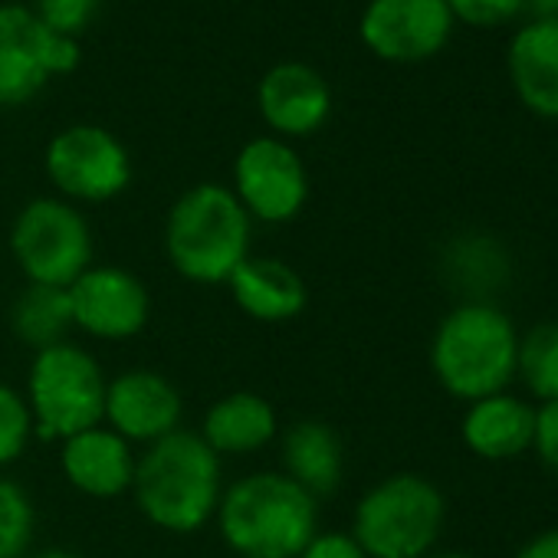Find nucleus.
I'll return each instance as SVG.
<instances>
[{"label": "nucleus", "mask_w": 558, "mask_h": 558, "mask_svg": "<svg viewBox=\"0 0 558 558\" xmlns=\"http://www.w3.org/2000/svg\"><path fill=\"white\" fill-rule=\"evenodd\" d=\"M519 332L512 319L483 300L453 306L430 342V372L457 401L502 395L515 378Z\"/></svg>", "instance_id": "3"}, {"label": "nucleus", "mask_w": 558, "mask_h": 558, "mask_svg": "<svg viewBox=\"0 0 558 558\" xmlns=\"http://www.w3.org/2000/svg\"><path fill=\"white\" fill-rule=\"evenodd\" d=\"M44 168L63 201L106 204L132 184L129 148L102 125L80 122L57 132L47 145Z\"/></svg>", "instance_id": "9"}, {"label": "nucleus", "mask_w": 558, "mask_h": 558, "mask_svg": "<svg viewBox=\"0 0 558 558\" xmlns=\"http://www.w3.org/2000/svg\"><path fill=\"white\" fill-rule=\"evenodd\" d=\"M460 437H463L466 450L480 460H489V463L515 460L525 450H532L535 408L509 391L480 398V401L466 404Z\"/></svg>", "instance_id": "17"}, {"label": "nucleus", "mask_w": 558, "mask_h": 558, "mask_svg": "<svg viewBox=\"0 0 558 558\" xmlns=\"http://www.w3.org/2000/svg\"><path fill=\"white\" fill-rule=\"evenodd\" d=\"M253 220L227 184H194L168 210L165 253L178 276L201 287L227 283L250 256Z\"/></svg>", "instance_id": "4"}, {"label": "nucleus", "mask_w": 558, "mask_h": 558, "mask_svg": "<svg viewBox=\"0 0 558 558\" xmlns=\"http://www.w3.org/2000/svg\"><path fill=\"white\" fill-rule=\"evenodd\" d=\"M34 437V414L21 391L0 385V470L24 457Z\"/></svg>", "instance_id": "24"}, {"label": "nucleus", "mask_w": 558, "mask_h": 558, "mask_svg": "<svg viewBox=\"0 0 558 558\" xmlns=\"http://www.w3.org/2000/svg\"><path fill=\"white\" fill-rule=\"evenodd\" d=\"M11 253L27 283L70 290L93 266V230L63 197H34L11 227Z\"/></svg>", "instance_id": "7"}, {"label": "nucleus", "mask_w": 558, "mask_h": 558, "mask_svg": "<svg viewBox=\"0 0 558 558\" xmlns=\"http://www.w3.org/2000/svg\"><path fill=\"white\" fill-rule=\"evenodd\" d=\"M214 519L236 558H300L319 532V499L283 470H259L220 493Z\"/></svg>", "instance_id": "1"}, {"label": "nucleus", "mask_w": 558, "mask_h": 558, "mask_svg": "<svg viewBox=\"0 0 558 558\" xmlns=\"http://www.w3.org/2000/svg\"><path fill=\"white\" fill-rule=\"evenodd\" d=\"M99 4H102V0H37L34 14H37L50 31H57V34L76 40V34L86 31V27L93 24Z\"/></svg>", "instance_id": "25"}, {"label": "nucleus", "mask_w": 558, "mask_h": 558, "mask_svg": "<svg viewBox=\"0 0 558 558\" xmlns=\"http://www.w3.org/2000/svg\"><path fill=\"white\" fill-rule=\"evenodd\" d=\"M453 21L473 24V27H499L509 24L519 11L522 0H447Z\"/></svg>", "instance_id": "26"}, {"label": "nucleus", "mask_w": 558, "mask_h": 558, "mask_svg": "<svg viewBox=\"0 0 558 558\" xmlns=\"http://www.w3.org/2000/svg\"><path fill=\"white\" fill-rule=\"evenodd\" d=\"M227 290L243 316L253 323L279 326L306 313V279L279 256H246L227 279Z\"/></svg>", "instance_id": "15"}, {"label": "nucleus", "mask_w": 558, "mask_h": 558, "mask_svg": "<svg viewBox=\"0 0 558 558\" xmlns=\"http://www.w3.org/2000/svg\"><path fill=\"white\" fill-rule=\"evenodd\" d=\"M197 434L217 457H250L276 440L279 417L263 395L230 391L207 408Z\"/></svg>", "instance_id": "19"}, {"label": "nucleus", "mask_w": 558, "mask_h": 558, "mask_svg": "<svg viewBox=\"0 0 558 558\" xmlns=\"http://www.w3.org/2000/svg\"><path fill=\"white\" fill-rule=\"evenodd\" d=\"M522 11L532 21H558V0H522Z\"/></svg>", "instance_id": "30"}, {"label": "nucleus", "mask_w": 558, "mask_h": 558, "mask_svg": "<svg viewBox=\"0 0 558 558\" xmlns=\"http://www.w3.org/2000/svg\"><path fill=\"white\" fill-rule=\"evenodd\" d=\"M83 50L73 37L50 31L31 8L0 4V109L31 102L53 76L80 66Z\"/></svg>", "instance_id": "8"}, {"label": "nucleus", "mask_w": 558, "mask_h": 558, "mask_svg": "<svg viewBox=\"0 0 558 558\" xmlns=\"http://www.w3.org/2000/svg\"><path fill=\"white\" fill-rule=\"evenodd\" d=\"M109 378L93 352L73 342L34 352L27 375V404L34 414V434L44 440H66L106 417Z\"/></svg>", "instance_id": "6"}, {"label": "nucleus", "mask_w": 558, "mask_h": 558, "mask_svg": "<svg viewBox=\"0 0 558 558\" xmlns=\"http://www.w3.org/2000/svg\"><path fill=\"white\" fill-rule=\"evenodd\" d=\"M63 476L73 489L93 499H116L132 489L135 453L125 437L109 430L106 424L89 427L63 440L60 450Z\"/></svg>", "instance_id": "16"}, {"label": "nucleus", "mask_w": 558, "mask_h": 558, "mask_svg": "<svg viewBox=\"0 0 558 558\" xmlns=\"http://www.w3.org/2000/svg\"><path fill=\"white\" fill-rule=\"evenodd\" d=\"M181 391L151 368H125L109 378L102 424L129 444H155L181 430Z\"/></svg>", "instance_id": "13"}, {"label": "nucleus", "mask_w": 558, "mask_h": 558, "mask_svg": "<svg viewBox=\"0 0 558 558\" xmlns=\"http://www.w3.org/2000/svg\"><path fill=\"white\" fill-rule=\"evenodd\" d=\"M230 191L250 220L290 223L310 201V171L287 138L259 135L236 151Z\"/></svg>", "instance_id": "10"}, {"label": "nucleus", "mask_w": 558, "mask_h": 558, "mask_svg": "<svg viewBox=\"0 0 558 558\" xmlns=\"http://www.w3.org/2000/svg\"><path fill=\"white\" fill-rule=\"evenodd\" d=\"M37 512L21 483L0 473V558H24L34 542Z\"/></svg>", "instance_id": "23"}, {"label": "nucleus", "mask_w": 558, "mask_h": 558, "mask_svg": "<svg viewBox=\"0 0 558 558\" xmlns=\"http://www.w3.org/2000/svg\"><path fill=\"white\" fill-rule=\"evenodd\" d=\"M279 460H283V473L316 499L332 496L345 473L342 437L316 417L287 427L279 440Z\"/></svg>", "instance_id": "20"}, {"label": "nucleus", "mask_w": 558, "mask_h": 558, "mask_svg": "<svg viewBox=\"0 0 558 558\" xmlns=\"http://www.w3.org/2000/svg\"><path fill=\"white\" fill-rule=\"evenodd\" d=\"M532 450L538 453V460L558 476V401L538 404L535 408V437H532Z\"/></svg>", "instance_id": "27"}, {"label": "nucleus", "mask_w": 558, "mask_h": 558, "mask_svg": "<svg viewBox=\"0 0 558 558\" xmlns=\"http://www.w3.org/2000/svg\"><path fill=\"white\" fill-rule=\"evenodd\" d=\"M70 329H76V326H73V306H70L66 290L27 283L21 290V296L14 300L11 332L31 352H44V349L66 342Z\"/></svg>", "instance_id": "21"}, {"label": "nucleus", "mask_w": 558, "mask_h": 558, "mask_svg": "<svg viewBox=\"0 0 558 558\" xmlns=\"http://www.w3.org/2000/svg\"><path fill=\"white\" fill-rule=\"evenodd\" d=\"M515 375L538 404L558 401V323H538L519 336Z\"/></svg>", "instance_id": "22"}, {"label": "nucleus", "mask_w": 558, "mask_h": 558, "mask_svg": "<svg viewBox=\"0 0 558 558\" xmlns=\"http://www.w3.org/2000/svg\"><path fill=\"white\" fill-rule=\"evenodd\" d=\"M24 558H83L70 548H44V551H34V555H24Z\"/></svg>", "instance_id": "31"}, {"label": "nucleus", "mask_w": 558, "mask_h": 558, "mask_svg": "<svg viewBox=\"0 0 558 558\" xmlns=\"http://www.w3.org/2000/svg\"><path fill=\"white\" fill-rule=\"evenodd\" d=\"M300 558H368L352 532H316Z\"/></svg>", "instance_id": "28"}, {"label": "nucleus", "mask_w": 558, "mask_h": 558, "mask_svg": "<svg viewBox=\"0 0 558 558\" xmlns=\"http://www.w3.org/2000/svg\"><path fill=\"white\" fill-rule=\"evenodd\" d=\"M515 558H558V529H548V532H538L535 538H529Z\"/></svg>", "instance_id": "29"}, {"label": "nucleus", "mask_w": 558, "mask_h": 558, "mask_svg": "<svg viewBox=\"0 0 558 558\" xmlns=\"http://www.w3.org/2000/svg\"><path fill=\"white\" fill-rule=\"evenodd\" d=\"M424 558H476V555H466V551H430Z\"/></svg>", "instance_id": "32"}, {"label": "nucleus", "mask_w": 558, "mask_h": 558, "mask_svg": "<svg viewBox=\"0 0 558 558\" xmlns=\"http://www.w3.org/2000/svg\"><path fill=\"white\" fill-rule=\"evenodd\" d=\"M256 109L276 138H306L332 112V89L310 63H276L256 86Z\"/></svg>", "instance_id": "14"}, {"label": "nucleus", "mask_w": 558, "mask_h": 558, "mask_svg": "<svg viewBox=\"0 0 558 558\" xmlns=\"http://www.w3.org/2000/svg\"><path fill=\"white\" fill-rule=\"evenodd\" d=\"M73 306V326L102 342L135 339L151 316V296L145 283L116 263H93L66 290Z\"/></svg>", "instance_id": "11"}, {"label": "nucleus", "mask_w": 558, "mask_h": 558, "mask_svg": "<svg viewBox=\"0 0 558 558\" xmlns=\"http://www.w3.org/2000/svg\"><path fill=\"white\" fill-rule=\"evenodd\" d=\"M515 96L535 116L558 119V21H529L506 53Z\"/></svg>", "instance_id": "18"}, {"label": "nucleus", "mask_w": 558, "mask_h": 558, "mask_svg": "<svg viewBox=\"0 0 558 558\" xmlns=\"http://www.w3.org/2000/svg\"><path fill=\"white\" fill-rule=\"evenodd\" d=\"M447 519L437 483L421 473L378 480L355 506L352 535L368 558H424L434 551Z\"/></svg>", "instance_id": "5"}, {"label": "nucleus", "mask_w": 558, "mask_h": 558, "mask_svg": "<svg viewBox=\"0 0 558 558\" xmlns=\"http://www.w3.org/2000/svg\"><path fill=\"white\" fill-rule=\"evenodd\" d=\"M453 31L447 0H368L359 21L362 44L391 63H417L444 50Z\"/></svg>", "instance_id": "12"}, {"label": "nucleus", "mask_w": 558, "mask_h": 558, "mask_svg": "<svg viewBox=\"0 0 558 558\" xmlns=\"http://www.w3.org/2000/svg\"><path fill=\"white\" fill-rule=\"evenodd\" d=\"M142 515L171 535L204 529L220 502V457L194 430H174L145 447L132 476Z\"/></svg>", "instance_id": "2"}]
</instances>
